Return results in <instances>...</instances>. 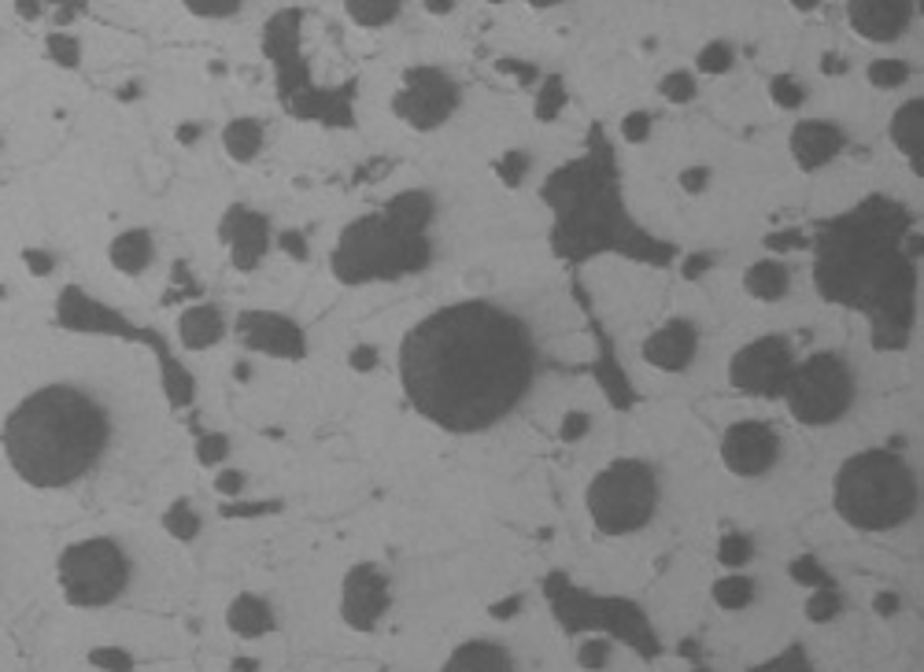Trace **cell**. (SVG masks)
I'll return each instance as SVG.
<instances>
[{
    "label": "cell",
    "instance_id": "cell-1",
    "mask_svg": "<svg viewBox=\"0 0 924 672\" xmlns=\"http://www.w3.org/2000/svg\"><path fill=\"white\" fill-rule=\"evenodd\" d=\"M533 373L537 348L526 322L484 300L426 314L399 348L410 407L447 433L496 425L526 399Z\"/></svg>",
    "mask_w": 924,
    "mask_h": 672
},
{
    "label": "cell",
    "instance_id": "cell-2",
    "mask_svg": "<svg viewBox=\"0 0 924 672\" xmlns=\"http://www.w3.org/2000/svg\"><path fill=\"white\" fill-rule=\"evenodd\" d=\"M108 436V410L97 399L71 385H49L8 414L4 455L34 488H67L97 465Z\"/></svg>",
    "mask_w": 924,
    "mask_h": 672
},
{
    "label": "cell",
    "instance_id": "cell-3",
    "mask_svg": "<svg viewBox=\"0 0 924 672\" xmlns=\"http://www.w3.org/2000/svg\"><path fill=\"white\" fill-rule=\"evenodd\" d=\"M833 507L851 528H895L917 507V481L895 451L851 455L833 481Z\"/></svg>",
    "mask_w": 924,
    "mask_h": 672
},
{
    "label": "cell",
    "instance_id": "cell-4",
    "mask_svg": "<svg viewBox=\"0 0 924 672\" xmlns=\"http://www.w3.org/2000/svg\"><path fill=\"white\" fill-rule=\"evenodd\" d=\"M658 481L655 470L640 459H618L603 465L588 484V513L603 536H625L655 518Z\"/></svg>",
    "mask_w": 924,
    "mask_h": 672
},
{
    "label": "cell",
    "instance_id": "cell-5",
    "mask_svg": "<svg viewBox=\"0 0 924 672\" xmlns=\"http://www.w3.org/2000/svg\"><path fill=\"white\" fill-rule=\"evenodd\" d=\"M56 573H60L63 599L71 606H82V610H97V606L115 602L126 592L130 558L115 539L97 536L63 550Z\"/></svg>",
    "mask_w": 924,
    "mask_h": 672
},
{
    "label": "cell",
    "instance_id": "cell-6",
    "mask_svg": "<svg viewBox=\"0 0 924 672\" xmlns=\"http://www.w3.org/2000/svg\"><path fill=\"white\" fill-rule=\"evenodd\" d=\"M784 399L802 425H833L854 403V373L843 354L817 351L806 362L791 366Z\"/></svg>",
    "mask_w": 924,
    "mask_h": 672
},
{
    "label": "cell",
    "instance_id": "cell-7",
    "mask_svg": "<svg viewBox=\"0 0 924 672\" xmlns=\"http://www.w3.org/2000/svg\"><path fill=\"white\" fill-rule=\"evenodd\" d=\"M392 108L410 129H436L459 108V86L441 67H410Z\"/></svg>",
    "mask_w": 924,
    "mask_h": 672
},
{
    "label": "cell",
    "instance_id": "cell-8",
    "mask_svg": "<svg viewBox=\"0 0 924 672\" xmlns=\"http://www.w3.org/2000/svg\"><path fill=\"white\" fill-rule=\"evenodd\" d=\"M791 366H796V359H791V344L784 336H759V340H751L747 348L736 351L729 381L743 396L769 399L784 391L791 377Z\"/></svg>",
    "mask_w": 924,
    "mask_h": 672
},
{
    "label": "cell",
    "instance_id": "cell-9",
    "mask_svg": "<svg viewBox=\"0 0 924 672\" xmlns=\"http://www.w3.org/2000/svg\"><path fill=\"white\" fill-rule=\"evenodd\" d=\"M722 459L740 477H762L780 459V436L765 422H736L722 436Z\"/></svg>",
    "mask_w": 924,
    "mask_h": 672
},
{
    "label": "cell",
    "instance_id": "cell-10",
    "mask_svg": "<svg viewBox=\"0 0 924 672\" xmlns=\"http://www.w3.org/2000/svg\"><path fill=\"white\" fill-rule=\"evenodd\" d=\"M389 581L378 565L362 562L344 576V592H341V613L344 624L356 632H370L373 624L385 618L389 610Z\"/></svg>",
    "mask_w": 924,
    "mask_h": 672
},
{
    "label": "cell",
    "instance_id": "cell-11",
    "mask_svg": "<svg viewBox=\"0 0 924 672\" xmlns=\"http://www.w3.org/2000/svg\"><path fill=\"white\" fill-rule=\"evenodd\" d=\"M913 15L910 0H851L847 18L865 41H895Z\"/></svg>",
    "mask_w": 924,
    "mask_h": 672
},
{
    "label": "cell",
    "instance_id": "cell-12",
    "mask_svg": "<svg viewBox=\"0 0 924 672\" xmlns=\"http://www.w3.org/2000/svg\"><path fill=\"white\" fill-rule=\"evenodd\" d=\"M695 348H699L695 325L685 322V319H674V322H666L662 329H655L648 336V344H643V359L658 370L677 373L695 359Z\"/></svg>",
    "mask_w": 924,
    "mask_h": 672
},
{
    "label": "cell",
    "instance_id": "cell-13",
    "mask_svg": "<svg viewBox=\"0 0 924 672\" xmlns=\"http://www.w3.org/2000/svg\"><path fill=\"white\" fill-rule=\"evenodd\" d=\"M843 148V129L833 123H799L791 134V155L802 171H817Z\"/></svg>",
    "mask_w": 924,
    "mask_h": 672
},
{
    "label": "cell",
    "instance_id": "cell-14",
    "mask_svg": "<svg viewBox=\"0 0 924 672\" xmlns=\"http://www.w3.org/2000/svg\"><path fill=\"white\" fill-rule=\"evenodd\" d=\"M441 672H515V661L500 643L470 639L463 647H455V655L444 661Z\"/></svg>",
    "mask_w": 924,
    "mask_h": 672
},
{
    "label": "cell",
    "instance_id": "cell-15",
    "mask_svg": "<svg viewBox=\"0 0 924 672\" xmlns=\"http://www.w3.org/2000/svg\"><path fill=\"white\" fill-rule=\"evenodd\" d=\"M226 624H230L233 636L259 639V636H267V632L274 629V613H270L267 599H259V595H237V599L230 602V610H226Z\"/></svg>",
    "mask_w": 924,
    "mask_h": 672
},
{
    "label": "cell",
    "instance_id": "cell-16",
    "mask_svg": "<svg viewBox=\"0 0 924 672\" xmlns=\"http://www.w3.org/2000/svg\"><path fill=\"white\" fill-rule=\"evenodd\" d=\"M891 141L899 145V152L910 155L913 171L921 174V141H924V104L921 100H907L891 115Z\"/></svg>",
    "mask_w": 924,
    "mask_h": 672
},
{
    "label": "cell",
    "instance_id": "cell-17",
    "mask_svg": "<svg viewBox=\"0 0 924 672\" xmlns=\"http://www.w3.org/2000/svg\"><path fill=\"white\" fill-rule=\"evenodd\" d=\"M111 266L123 270V274H141V270L152 263V233L148 229H126L111 240L108 248Z\"/></svg>",
    "mask_w": 924,
    "mask_h": 672
},
{
    "label": "cell",
    "instance_id": "cell-18",
    "mask_svg": "<svg viewBox=\"0 0 924 672\" xmlns=\"http://www.w3.org/2000/svg\"><path fill=\"white\" fill-rule=\"evenodd\" d=\"M743 285H747V293H751L754 300L773 303V300H780V296L788 293L791 277H788V266L777 263V259H762V263H754L743 274Z\"/></svg>",
    "mask_w": 924,
    "mask_h": 672
},
{
    "label": "cell",
    "instance_id": "cell-19",
    "mask_svg": "<svg viewBox=\"0 0 924 672\" xmlns=\"http://www.w3.org/2000/svg\"><path fill=\"white\" fill-rule=\"evenodd\" d=\"M182 344L185 348H211L214 340L222 336V314L214 311V307H189V311L182 314Z\"/></svg>",
    "mask_w": 924,
    "mask_h": 672
},
{
    "label": "cell",
    "instance_id": "cell-20",
    "mask_svg": "<svg viewBox=\"0 0 924 672\" xmlns=\"http://www.w3.org/2000/svg\"><path fill=\"white\" fill-rule=\"evenodd\" d=\"M222 145H226L230 160H237V163L256 160L259 148H263V126H259L256 119H233V123L222 129Z\"/></svg>",
    "mask_w": 924,
    "mask_h": 672
},
{
    "label": "cell",
    "instance_id": "cell-21",
    "mask_svg": "<svg viewBox=\"0 0 924 672\" xmlns=\"http://www.w3.org/2000/svg\"><path fill=\"white\" fill-rule=\"evenodd\" d=\"M344 12L359 26H389L399 15V4L396 0H348Z\"/></svg>",
    "mask_w": 924,
    "mask_h": 672
},
{
    "label": "cell",
    "instance_id": "cell-22",
    "mask_svg": "<svg viewBox=\"0 0 924 672\" xmlns=\"http://www.w3.org/2000/svg\"><path fill=\"white\" fill-rule=\"evenodd\" d=\"M714 599L717 606H725V610H743V606L754 599V581L743 573L725 576V581L714 584Z\"/></svg>",
    "mask_w": 924,
    "mask_h": 672
},
{
    "label": "cell",
    "instance_id": "cell-23",
    "mask_svg": "<svg viewBox=\"0 0 924 672\" xmlns=\"http://www.w3.org/2000/svg\"><path fill=\"white\" fill-rule=\"evenodd\" d=\"M695 63H699V71H703V74H722V71H729V67H732V45L711 41L703 52H699Z\"/></svg>",
    "mask_w": 924,
    "mask_h": 672
},
{
    "label": "cell",
    "instance_id": "cell-24",
    "mask_svg": "<svg viewBox=\"0 0 924 672\" xmlns=\"http://www.w3.org/2000/svg\"><path fill=\"white\" fill-rule=\"evenodd\" d=\"M907 74H910V67L902 60H876V63H870V82H873V86H880V89L907 82Z\"/></svg>",
    "mask_w": 924,
    "mask_h": 672
},
{
    "label": "cell",
    "instance_id": "cell-25",
    "mask_svg": "<svg viewBox=\"0 0 924 672\" xmlns=\"http://www.w3.org/2000/svg\"><path fill=\"white\" fill-rule=\"evenodd\" d=\"M185 8L196 18H230L241 12L237 0H185Z\"/></svg>",
    "mask_w": 924,
    "mask_h": 672
},
{
    "label": "cell",
    "instance_id": "cell-26",
    "mask_svg": "<svg viewBox=\"0 0 924 672\" xmlns=\"http://www.w3.org/2000/svg\"><path fill=\"white\" fill-rule=\"evenodd\" d=\"M662 92H666V97L674 100V104H685V100H692V97H695V82H692V74H688V71H674V74H666V78H662Z\"/></svg>",
    "mask_w": 924,
    "mask_h": 672
},
{
    "label": "cell",
    "instance_id": "cell-27",
    "mask_svg": "<svg viewBox=\"0 0 924 672\" xmlns=\"http://www.w3.org/2000/svg\"><path fill=\"white\" fill-rule=\"evenodd\" d=\"M773 100H777L780 108H799L802 104V86L796 78H788V74H780V78H773Z\"/></svg>",
    "mask_w": 924,
    "mask_h": 672
},
{
    "label": "cell",
    "instance_id": "cell-28",
    "mask_svg": "<svg viewBox=\"0 0 924 672\" xmlns=\"http://www.w3.org/2000/svg\"><path fill=\"white\" fill-rule=\"evenodd\" d=\"M167 528H171L178 539H193V536H196V518L189 513V507H185V502H178V507L167 513Z\"/></svg>",
    "mask_w": 924,
    "mask_h": 672
},
{
    "label": "cell",
    "instance_id": "cell-29",
    "mask_svg": "<svg viewBox=\"0 0 924 672\" xmlns=\"http://www.w3.org/2000/svg\"><path fill=\"white\" fill-rule=\"evenodd\" d=\"M747 555H751V539H743V536H725L722 539V562L725 565H743Z\"/></svg>",
    "mask_w": 924,
    "mask_h": 672
},
{
    "label": "cell",
    "instance_id": "cell-30",
    "mask_svg": "<svg viewBox=\"0 0 924 672\" xmlns=\"http://www.w3.org/2000/svg\"><path fill=\"white\" fill-rule=\"evenodd\" d=\"M839 610V595H833V592H821V595H810V606H806V613L814 621H825V618H833V613Z\"/></svg>",
    "mask_w": 924,
    "mask_h": 672
},
{
    "label": "cell",
    "instance_id": "cell-31",
    "mask_svg": "<svg viewBox=\"0 0 924 672\" xmlns=\"http://www.w3.org/2000/svg\"><path fill=\"white\" fill-rule=\"evenodd\" d=\"M577 661H581L584 669H603V665H606V643H603V639L584 643L581 655H577Z\"/></svg>",
    "mask_w": 924,
    "mask_h": 672
},
{
    "label": "cell",
    "instance_id": "cell-32",
    "mask_svg": "<svg viewBox=\"0 0 924 672\" xmlns=\"http://www.w3.org/2000/svg\"><path fill=\"white\" fill-rule=\"evenodd\" d=\"M648 123H651V119L643 115V111H637V115L625 119L621 129H625V137H629V141H643V137H648V129H651Z\"/></svg>",
    "mask_w": 924,
    "mask_h": 672
},
{
    "label": "cell",
    "instance_id": "cell-33",
    "mask_svg": "<svg viewBox=\"0 0 924 672\" xmlns=\"http://www.w3.org/2000/svg\"><path fill=\"white\" fill-rule=\"evenodd\" d=\"M588 433V414H566L563 422V440H577V436Z\"/></svg>",
    "mask_w": 924,
    "mask_h": 672
},
{
    "label": "cell",
    "instance_id": "cell-34",
    "mask_svg": "<svg viewBox=\"0 0 924 672\" xmlns=\"http://www.w3.org/2000/svg\"><path fill=\"white\" fill-rule=\"evenodd\" d=\"M222 455H226V436H211V440L200 444V459L204 462H214V459H222Z\"/></svg>",
    "mask_w": 924,
    "mask_h": 672
},
{
    "label": "cell",
    "instance_id": "cell-35",
    "mask_svg": "<svg viewBox=\"0 0 924 672\" xmlns=\"http://www.w3.org/2000/svg\"><path fill=\"white\" fill-rule=\"evenodd\" d=\"M521 171H526V155H515V152H510L507 163H503V177H507V182L515 185L518 177H521Z\"/></svg>",
    "mask_w": 924,
    "mask_h": 672
},
{
    "label": "cell",
    "instance_id": "cell-36",
    "mask_svg": "<svg viewBox=\"0 0 924 672\" xmlns=\"http://www.w3.org/2000/svg\"><path fill=\"white\" fill-rule=\"evenodd\" d=\"M373 362H378V351H373V348H356V351H352V366H356V370H370Z\"/></svg>",
    "mask_w": 924,
    "mask_h": 672
},
{
    "label": "cell",
    "instance_id": "cell-37",
    "mask_svg": "<svg viewBox=\"0 0 924 672\" xmlns=\"http://www.w3.org/2000/svg\"><path fill=\"white\" fill-rule=\"evenodd\" d=\"M706 177H711V171H703V166H699V171H685L680 182H685V189H703Z\"/></svg>",
    "mask_w": 924,
    "mask_h": 672
},
{
    "label": "cell",
    "instance_id": "cell-38",
    "mask_svg": "<svg viewBox=\"0 0 924 672\" xmlns=\"http://www.w3.org/2000/svg\"><path fill=\"white\" fill-rule=\"evenodd\" d=\"M26 263L34 266V274H49L52 259H49V256H41V251H26Z\"/></svg>",
    "mask_w": 924,
    "mask_h": 672
},
{
    "label": "cell",
    "instance_id": "cell-39",
    "mask_svg": "<svg viewBox=\"0 0 924 672\" xmlns=\"http://www.w3.org/2000/svg\"><path fill=\"white\" fill-rule=\"evenodd\" d=\"M282 245H285L288 251H293L296 259H304V256H307V248L300 245V237H296V233H285V240H282Z\"/></svg>",
    "mask_w": 924,
    "mask_h": 672
},
{
    "label": "cell",
    "instance_id": "cell-40",
    "mask_svg": "<svg viewBox=\"0 0 924 672\" xmlns=\"http://www.w3.org/2000/svg\"><path fill=\"white\" fill-rule=\"evenodd\" d=\"M237 488H241V473H222L219 491H237Z\"/></svg>",
    "mask_w": 924,
    "mask_h": 672
},
{
    "label": "cell",
    "instance_id": "cell-41",
    "mask_svg": "<svg viewBox=\"0 0 924 672\" xmlns=\"http://www.w3.org/2000/svg\"><path fill=\"white\" fill-rule=\"evenodd\" d=\"M821 71H825V74H836V71H847V63L839 60V55L828 52V55H825V63H821Z\"/></svg>",
    "mask_w": 924,
    "mask_h": 672
},
{
    "label": "cell",
    "instance_id": "cell-42",
    "mask_svg": "<svg viewBox=\"0 0 924 672\" xmlns=\"http://www.w3.org/2000/svg\"><path fill=\"white\" fill-rule=\"evenodd\" d=\"M452 0H426V12H433V15H447L452 12Z\"/></svg>",
    "mask_w": 924,
    "mask_h": 672
},
{
    "label": "cell",
    "instance_id": "cell-43",
    "mask_svg": "<svg viewBox=\"0 0 924 672\" xmlns=\"http://www.w3.org/2000/svg\"><path fill=\"white\" fill-rule=\"evenodd\" d=\"M19 15H23V18H37V15H41V8H37V4H19Z\"/></svg>",
    "mask_w": 924,
    "mask_h": 672
},
{
    "label": "cell",
    "instance_id": "cell-44",
    "mask_svg": "<svg viewBox=\"0 0 924 672\" xmlns=\"http://www.w3.org/2000/svg\"><path fill=\"white\" fill-rule=\"evenodd\" d=\"M196 134H200V129H196V126H185V129H182V134H178V137H182V141H193V137H196Z\"/></svg>",
    "mask_w": 924,
    "mask_h": 672
},
{
    "label": "cell",
    "instance_id": "cell-45",
    "mask_svg": "<svg viewBox=\"0 0 924 672\" xmlns=\"http://www.w3.org/2000/svg\"><path fill=\"white\" fill-rule=\"evenodd\" d=\"M692 672H706V669H692Z\"/></svg>",
    "mask_w": 924,
    "mask_h": 672
}]
</instances>
